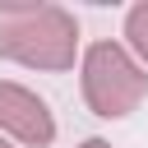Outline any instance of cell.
<instances>
[{
  "mask_svg": "<svg viewBox=\"0 0 148 148\" xmlns=\"http://www.w3.org/2000/svg\"><path fill=\"white\" fill-rule=\"evenodd\" d=\"M79 46L74 14L60 5H28L23 14L0 18V56L37 65V69H69Z\"/></svg>",
  "mask_w": 148,
  "mask_h": 148,
  "instance_id": "1",
  "label": "cell"
},
{
  "mask_svg": "<svg viewBox=\"0 0 148 148\" xmlns=\"http://www.w3.org/2000/svg\"><path fill=\"white\" fill-rule=\"evenodd\" d=\"M0 148H9V143H5V139H0Z\"/></svg>",
  "mask_w": 148,
  "mask_h": 148,
  "instance_id": "6",
  "label": "cell"
},
{
  "mask_svg": "<svg viewBox=\"0 0 148 148\" xmlns=\"http://www.w3.org/2000/svg\"><path fill=\"white\" fill-rule=\"evenodd\" d=\"M0 130L18 134L23 143H51L56 139V120L46 111V102L18 83H0Z\"/></svg>",
  "mask_w": 148,
  "mask_h": 148,
  "instance_id": "3",
  "label": "cell"
},
{
  "mask_svg": "<svg viewBox=\"0 0 148 148\" xmlns=\"http://www.w3.org/2000/svg\"><path fill=\"white\" fill-rule=\"evenodd\" d=\"M125 37H130V46L148 60V0H143V5H134V9L125 14Z\"/></svg>",
  "mask_w": 148,
  "mask_h": 148,
  "instance_id": "4",
  "label": "cell"
},
{
  "mask_svg": "<svg viewBox=\"0 0 148 148\" xmlns=\"http://www.w3.org/2000/svg\"><path fill=\"white\" fill-rule=\"evenodd\" d=\"M83 97L97 116L116 120V116H130L143 97H148V74L130 60L125 46L116 42H97L88 46L83 56Z\"/></svg>",
  "mask_w": 148,
  "mask_h": 148,
  "instance_id": "2",
  "label": "cell"
},
{
  "mask_svg": "<svg viewBox=\"0 0 148 148\" xmlns=\"http://www.w3.org/2000/svg\"><path fill=\"white\" fill-rule=\"evenodd\" d=\"M79 148H111L106 139H88V143H79Z\"/></svg>",
  "mask_w": 148,
  "mask_h": 148,
  "instance_id": "5",
  "label": "cell"
}]
</instances>
